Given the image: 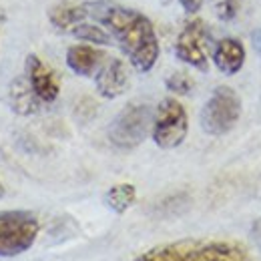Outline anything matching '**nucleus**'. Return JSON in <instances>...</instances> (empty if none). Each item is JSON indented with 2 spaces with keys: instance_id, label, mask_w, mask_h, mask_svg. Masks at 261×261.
Returning a JSON list of instances; mask_svg holds the SVG:
<instances>
[{
  "instance_id": "obj_19",
  "label": "nucleus",
  "mask_w": 261,
  "mask_h": 261,
  "mask_svg": "<svg viewBox=\"0 0 261 261\" xmlns=\"http://www.w3.org/2000/svg\"><path fill=\"white\" fill-rule=\"evenodd\" d=\"M251 239H253V243L257 245V249L261 251V217L251 225Z\"/></svg>"
},
{
  "instance_id": "obj_1",
  "label": "nucleus",
  "mask_w": 261,
  "mask_h": 261,
  "mask_svg": "<svg viewBox=\"0 0 261 261\" xmlns=\"http://www.w3.org/2000/svg\"><path fill=\"white\" fill-rule=\"evenodd\" d=\"M89 10L98 24L109 31L137 72L145 74L153 70L159 61L161 46L155 27L147 14L109 2H89Z\"/></svg>"
},
{
  "instance_id": "obj_5",
  "label": "nucleus",
  "mask_w": 261,
  "mask_h": 261,
  "mask_svg": "<svg viewBox=\"0 0 261 261\" xmlns=\"http://www.w3.org/2000/svg\"><path fill=\"white\" fill-rule=\"evenodd\" d=\"M239 119H241V98L227 85L213 89L199 115L201 129L211 137L227 135L239 123Z\"/></svg>"
},
{
  "instance_id": "obj_23",
  "label": "nucleus",
  "mask_w": 261,
  "mask_h": 261,
  "mask_svg": "<svg viewBox=\"0 0 261 261\" xmlns=\"http://www.w3.org/2000/svg\"><path fill=\"white\" fill-rule=\"evenodd\" d=\"M163 2H171V0H163Z\"/></svg>"
},
{
  "instance_id": "obj_10",
  "label": "nucleus",
  "mask_w": 261,
  "mask_h": 261,
  "mask_svg": "<svg viewBox=\"0 0 261 261\" xmlns=\"http://www.w3.org/2000/svg\"><path fill=\"white\" fill-rule=\"evenodd\" d=\"M107 59L109 57L102 48H98L95 44H89V42L72 44L66 50V66L74 74L85 76V79L95 76L100 70V66L107 63Z\"/></svg>"
},
{
  "instance_id": "obj_18",
  "label": "nucleus",
  "mask_w": 261,
  "mask_h": 261,
  "mask_svg": "<svg viewBox=\"0 0 261 261\" xmlns=\"http://www.w3.org/2000/svg\"><path fill=\"white\" fill-rule=\"evenodd\" d=\"M179 4H181V8H183L187 14H197V12L203 8L205 0H179Z\"/></svg>"
},
{
  "instance_id": "obj_6",
  "label": "nucleus",
  "mask_w": 261,
  "mask_h": 261,
  "mask_svg": "<svg viewBox=\"0 0 261 261\" xmlns=\"http://www.w3.org/2000/svg\"><path fill=\"white\" fill-rule=\"evenodd\" d=\"M187 133H189V117L185 107L175 97H165L153 113V127H151L153 143L159 149L171 151L183 145Z\"/></svg>"
},
{
  "instance_id": "obj_9",
  "label": "nucleus",
  "mask_w": 261,
  "mask_h": 261,
  "mask_svg": "<svg viewBox=\"0 0 261 261\" xmlns=\"http://www.w3.org/2000/svg\"><path fill=\"white\" fill-rule=\"evenodd\" d=\"M129 85V68L125 65V61H121V59H107V63L100 66V70L95 74L97 93L102 98H109V100L125 95Z\"/></svg>"
},
{
  "instance_id": "obj_15",
  "label": "nucleus",
  "mask_w": 261,
  "mask_h": 261,
  "mask_svg": "<svg viewBox=\"0 0 261 261\" xmlns=\"http://www.w3.org/2000/svg\"><path fill=\"white\" fill-rule=\"evenodd\" d=\"M68 34H72L74 38L83 40V42H89V44H95V46H109L113 42V36L109 34V31L105 27H98L93 24L89 20L76 24Z\"/></svg>"
},
{
  "instance_id": "obj_12",
  "label": "nucleus",
  "mask_w": 261,
  "mask_h": 261,
  "mask_svg": "<svg viewBox=\"0 0 261 261\" xmlns=\"http://www.w3.org/2000/svg\"><path fill=\"white\" fill-rule=\"evenodd\" d=\"M48 22L59 33H70L76 24L85 22L91 16L89 2H76V0H59L48 8Z\"/></svg>"
},
{
  "instance_id": "obj_8",
  "label": "nucleus",
  "mask_w": 261,
  "mask_h": 261,
  "mask_svg": "<svg viewBox=\"0 0 261 261\" xmlns=\"http://www.w3.org/2000/svg\"><path fill=\"white\" fill-rule=\"evenodd\" d=\"M24 76L29 79L36 97L44 105L55 102L61 95V79L57 70L44 63L38 55H29L24 61Z\"/></svg>"
},
{
  "instance_id": "obj_16",
  "label": "nucleus",
  "mask_w": 261,
  "mask_h": 261,
  "mask_svg": "<svg viewBox=\"0 0 261 261\" xmlns=\"http://www.w3.org/2000/svg\"><path fill=\"white\" fill-rule=\"evenodd\" d=\"M165 87H167L173 95H189V93L195 89V81H193L187 72L177 70V72H173L171 76H167Z\"/></svg>"
},
{
  "instance_id": "obj_21",
  "label": "nucleus",
  "mask_w": 261,
  "mask_h": 261,
  "mask_svg": "<svg viewBox=\"0 0 261 261\" xmlns=\"http://www.w3.org/2000/svg\"><path fill=\"white\" fill-rule=\"evenodd\" d=\"M6 195V189H4V185H2V181H0V199H4Z\"/></svg>"
},
{
  "instance_id": "obj_11",
  "label": "nucleus",
  "mask_w": 261,
  "mask_h": 261,
  "mask_svg": "<svg viewBox=\"0 0 261 261\" xmlns=\"http://www.w3.org/2000/svg\"><path fill=\"white\" fill-rule=\"evenodd\" d=\"M245 57H247L245 46L235 36H225V38L217 40V44L213 46V53H211L213 65L217 66V70L223 72L225 76L237 74L245 65Z\"/></svg>"
},
{
  "instance_id": "obj_7",
  "label": "nucleus",
  "mask_w": 261,
  "mask_h": 261,
  "mask_svg": "<svg viewBox=\"0 0 261 261\" xmlns=\"http://www.w3.org/2000/svg\"><path fill=\"white\" fill-rule=\"evenodd\" d=\"M175 57L201 72L209 70V33L201 18L189 20L175 40Z\"/></svg>"
},
{
  "instance_id": "obj_3",
  "label": "nucleus",
  "mask_w": 261,
  "mask_h": 261,
  "mask_svg": "<svg viewBox=\"0 0 261 261\" xmlns=\"http://www.w3.org/2000/svg\"><path fill=\"white\" fill-rule=\"evenodd\" d=\"M153 109L147 102H129L111 121L107 137L115 149L133 151L145 143L153 127Z\"/></svg>"
},
{
  "instance_id": "obj_4",
  "label": "nucleus",
  "mask_w": 261,
  "mask_h": 261,
  "mask_svg": "<svg viewBox=\"0 0 261 261\" xmlns=\"http://www.w3.org/2000/svg\"><path fill=\"white\" fill-rule=\"evenodd\" d=\"M40 221L33 211L8 209L0 211V259L18 257L34 245Z\"/></svg>"
},
{
  "instance_id": "obj_14",
  "label": "nucleus",
  "mask_w": 261,
  "mask_h": 261,
  "mask_svg": "<svg viewBox=\"0 0 261 261\" xmlns=\"http://www.w3.org/2000/svg\"><path fill=\"white\" fill-rule=\"evenodd\" d=\"M135 199H137V189L130 183H117L105 193L107 207L117 215H123L125 211H129Z\"/></svg>"
},
{
  "instance_id": "obj_17",
  "label": "nucleus",
  "mask_w": 261,
  "mask_h": 261,
  "mask_svg": "<svg viewBox=\"0 0 261 261\" xmlns=\"http://www.w3.org/2000/svg\"><path fill=\"white\" fill-rule=\"evenodd\" d=\"M239 8H241V0H219L217 6H215V12H217V16L221 20L229 22V20H233L237 16Z\"/></svg>"
},
{
  "instance_id": "obj_13",
  "label": "nucleus",
  "mask_w": 261,
  "mask_h": 261,
  "mask_svg": "<svg viewBox=\"0 0 261 261\" xmlns=\"http://www.w3.org/2000/svg\"><path fill=\"white\" fill-rule=\"evenodd\" d=\"M6 98H8V107L18 117L36 115L40 111V105H42V100L36 97V93L33 91V87H31V83H29V79L24 74L12 79V83L8 85Z\"/></svg>"
},
{
  "instance_id": "obj_2",
  "label": "nucleus",
  "mask_w": 261,
  "mask_h": 261,
  "mask_svg": "<svg viewBox=\"0 0 261 261\" xmlns=\"http://www.w3.org/2000/svg\"><path fill=\"white\" fill-rule=\"evenodd\" d=\"M129 261H251L243 243L229 239H179L141 251Z\"/></svg>"
},
{
  "instance_id": "obj_22",
  "label": "nucleus",
  "mask_w": 261,
  "mask_h": 261,
  "mask_svg": "<svg viewBox=\"0 0 261 261\" xmlns=\"http://www.w3.org/2000/svg\"><path fill=\"white\" fill-rule=\"evenodd\" d=\"M4 20V12H2V8H0V22Z\"/></svg>"
},
{
  "instance_id": "obj_20",
  "label": "nucleus",
  "mask_w": 261,
  "mask_h": 261,
  "mask_svg": "<svg viewBox=\"0 0 261 261\" xmlns=\"http://www.w3.org/2000/svg\"><path fill=\"white\" fill-rule=\"evenodd\" d=\"M251 42H253V50L261 57V29H255L251 33Z\"/></svg>"
}]
</instances>
